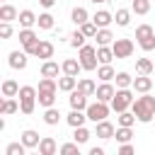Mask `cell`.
Here are the masks:
<instances>
[{
	"label": "cell",
	"mask_w": 155,
	"mask_h": 155,
	"mask_svg": "<svg viewBox=\"0 0 155 155\" xmlns=\"http://www.w3.org/2000/svg\"><path fill=\"white\" fill-rule=\"evenodd\" d=\"M56 150H58V145H56V140H53L51 136L41 138V143H39V155H56Z\"/></svg>",
	"instance_id": "ac0fdd59"
},
{
	"label": "cell",
	"mask_w": 155,
	"mask_h": 155,
	"mask_svg": "<svg viewBox=\"0 0 155 155\" xmlns=\"http://www.w3.org/2000/svg\"><path fill=\"white\" fill-rule=\"evenodd\" d=\"M15 111H19V104H17L12 97H5V102L0 104V114L7 116V114H15Z\"/></svg>",
	"instance_id": "4dcf8cb0"
},
{
	"label": "cell",
	"mask_w": 155,
	"mask_h": 155,
	"mask_svg": "<svg viewBox=\"0 0 155 155\" xmlns=\"http://www.w3.org/2000/svg\"><path fill=\"white\" fill-rule=\"evenodd\" d=\"M58 153H63V155H80V143H65V145L58 148Z\"/></svg>",
	"instance_id": "ee69618b"
},
{
	"label": "cell",
	"mask_w": 155,
	"mask_h": 155,
	"mask_svg": "<svg viewBox=\"0 0 155 155\" xmlns=\"http://www.w3.org/2000/svg\"><path fill=\"white\" fill-rule=\"evenodd\" d=\"M17 17H19V12H17L12 5L5 2V5L0 7V19H2V22H12V19H17Z\"/></svg>",
	"instance_id": "484cf974"
},
{
	"label": "cell",
	"mask_w": 155,
	"mask_h": 155,
	"mask_svg": "<svg viewBox=\"0 0 155 155\" xmlns=\"http://www.w3.org/2000/svg\"><path fill=\"white\" fill-rule=\"evenodd\" d=\"M68 102H70V109H87V94L85 92H80L78 87L70 92V97H68Z\"/></svg>",
	"instance_id": "8fae6325"
},
{
	"label": "cell",
	"mask_w": 155,
	"mask_h": 155,
	"mask_svg": "<svg viewBox=\"0 0 155 155\" xmlns=\"http://www.w3.org/2000/svg\"><path fill=\"white\" fill-rule=\"evenodd\" d=\"M131 10L136 15H148L150 12V0H133L131 2Z\"/></svg>",
	"instance_id": "e575fe53"
},
{
	"label": "cell",
	"mask_w": 155,
	"mask_h": 155,
	"mask_svg": "<svg viewBox=\"0 0 155 155\" xmlns=\"http://www.w3.org/2000/svg\"><path fill=\"white\" fill-rule=\"evenodd\" d=\"M19 44L24 46V51L29 56H36V46H39V36L31 27H22L19 29Z\"/></svg>",
	"instance_id": "8992f818"
},
{
	"label": "cell",
	"mask_w": 155,
	"mask_h": 155,
	"mask_svg": "<svg viewBox=\"0 0 155 155\" xmlns=\"http://www.w3.org/2000/svg\"><path fill=\"white\" fill-rule=\"evenodd\" d=\"M116 121H119V126H133L136 124V114L133 111H121Z\"/></svg>",
	"instance_id": "60d3db41"
},
{
	"label": "cell",
	"mask_w": 155,
	"mask_h": 155,
	"mask_svg": "<svg viewBox=\"0 0 155 155\" xmlns=\"http://www.w3.org/2000/svg\"><path fill=\"white\" fill-rule=\"evenodd\" d=\"M94 133L102 138V140H109V138H114V133H116V128H114V124L111 121H97V128H94Z\"/></svg>",
	"instance_id": "7c38bea8"
},
{
	"label": "cell",
	"mask_w": 155,
	"mask_h": 155,
	"mask_svg": "<svg viewBox=\"0 0 155 155\" xmlns=\"http://www.w3.org/2000/svg\"><path fill=\"white\" fill-rule=\"evenodd\" d=\"M97 58H99V63H111L116 56H114L111 46H97Z\"/></svg>",
	"instance_id": "cb8c5ba5"
},
{
	"label": "cell",
	"mask_w": 155,
	"mask_h": 155,
	"mask_svg": "<svg viewBox=\"0 0 155 155\" xmlns=\"http://www.w3.org/2000/svg\"><path fill=\"white\" fill-rule=\"evenodd\" d=\"M111 48H114L116 58H131L133 56V41L131 39H114Z\"/></svg>",
	"instance_id": "9c48e42d"
},
{
	"label": "cell",
	"mask_w": 155,
	"mask_h": 155,
	"mask_svg": "<svg viewBox=\"0 0 155 155\" xmlns=\"http://www.w3.org/2000/svg\"><path fill=\"white\" fill-rule=\"evenodd\" d=\"M85 39H87V36L78 29V31L70 34V46H73V48H82V46H85Z\"/></svg>",
	"instance_id": "ab89813d"
},
{
	"label": "cell",
	"mask_w": 155,
	"mask_h": 155,
	"mask_svg": "<svg viewBox=\"0 0 155 155\" xmlns=\"http://www.w3.org/2000/svg\"><path fill=\"white\" fill-rule=\"evenodd\" d=\"M97 29H99V27H97L92 19H87L85 24H80V31H82L87 39H94V36H97Z\"/></svg>",
	"instance_id": "8d00e7d4"
},
{
	"label": "cell",
	"mask_w": 155,
	"mask_h": 155,
	"mask_svg": "<svg viewBox=\"0 0 155 155\" xmlns=\"http://www.w3.org/2000/svg\"><path fill=\"white\" fill-rule=\"evenodd\" d=\"M61 68H63V73H65V75H75V78H78V73L82 70L80 61H75V58H65V61L61 63Z\"/></svg>",
	"instance_id": "ffe728a7"
},
{
	"label": "cell",
	"mask_w": 155,
	"mask_h": 155,
	"mask_svg": "<svg viewBox=\"0 0 155 155\" xmlns=\"http://www.w3.org/2000/svg\"><path fill=\"white\" fill-rule=\"evenodd\" d=\"M27 153V145L24 143H10L5 148V155H24Z\"/></svg>",
	"instance_id": "b9f144b4"
},
{
	"label": "cell",
	"mask_w": 155,
	"mask_h": 155,
	"mask_svg": "<svg viewBox=\"0 0 155 155\" xmlns=\"http://www.w3.org/2000/svg\"><path fill=\"white\" fill-rule=\"evenodd\" d=\"M90 155H104V148H97L94 145V148H90Z\"/></svg>",
	"instance_id": "7dc6e473"
},
{
	"label": "cell",
	"mask_w": 155,
	"mask_h": 155,
	"mask_svg": "<svg viewBox=\"0 0 155 155\" xmlns=\"http://www.w3.org/2000/svg\"><path fill=\"white\" fill-rule=\"evenodd\" d=\"M27 51H12L10 53V58H7V63H10V68H15V70H24L27 68Z\"/></svg>",
	"instance_id": "30bf717a"
},
{
	"label": "cell",
	"mask_w": 155,
	"mask_h": 155,
	"mask_svg": "<svg viewBox=\"0 0 155 155\" xmlns=\"http://www.w3.org/2000/svg\"><path fill=\"white\" fill-rule=\"evenodd\" d=\"M22 143H24L27 148H39L41 138H39V133H36V131L27 128V131H22Z\"/></svg>",
	"instance_id": "7402d4cb"
},
{
	"label": "cell",
	"mask_w": 155,
	"mask_h": 155,
	"mask_svg": "<svg viewBox=\"0 0 155 155\" xmlns=\"http://www.w3.org/2000/svg\"><path fill=\"white\" fill-rule=\"evenodd\" d=\"M116 87H131L133 85V78L128 75V73H116Z\"/></svg>",
	"instance_id": "7bdbcfd3"
},
{
	"label": "cell",
	"mask_w": 155,
	"mask_h": 155,
	"mask_svg": "<svg viewBox=\"0 0 155 155\" xmlns=\"http://www.w3.org/2000/svg\"><path fill=\"white\" fill-rule=\"evenodd\" d=\"M36 56L44 58V61L53 58V44H51V41H39V46H36Z\"/></svg>",
	"instance_id": "603a6c76"
},
{
	"label": "cell",
	"mask_w": 155,
	"mask_h": 155,
	"mask_svg": "<svg viewBox=\"0 0 155 155\" xmlns=\"http://www.w3.org/2000/svg\"><path fill=\"white\" fill-rule=\"evenodd\" d=\"M70 17H73V22H75L78 27H80V24H85V22L90 19V15H87V10H85V7H75V10L70 12Z\"/></svg>",
	"instance_id": "d6a6232c"
},
{
	"label": "cell",
	"mask_w": 155,
	"mask_h": 155,
	"mask_svg": "<svg viewBox=\"0 0 155 155\" xmlns=\"http://www.w3.org/2000/svg\"><path fill=\"white\" fill-rule=\"evenodd\" d=\"M90 136H92V133H90L85 126H78V128H75V133H73L75 143H80V145H82V143H87V140H90Z\"/></svg>",
	"instance_id": "74e56055"
},
{
	"label": "cell",
	"mask_w": 155,
	"mask_h": 155,
	"mask_svg": "<svg viewBox=\"0 0 155 155\" xmlns=\"http://www.w3.org/2000/svg\"><path fill=\"white\" fill-rule=\"evenodd\" d=\"M97 78H99L102 82H111V80L116 78V70H114L109 63H102V65L97 68Z\"/></svg>",
	"instance_id": "44dd1931"
},
{
	"label": "cell",
	"mask_w": 155,
	"mask_h": 155,
	"mask_svg": "<svg viewBox=\"0 0 155 155\" xmlns=\"http://www.w3.org/2000/svg\"><path fill=\"white\" fill-rule=\"evenodd\" d=\"M58 70H63V68H58V63H53V61H44V65H41L44 78H58Z\"/></svg>",
	"instance_id": "d4e9b609"
},
{
	"label": "cell",
	"mask_w": 155,
	"mask_h": 155,
	"mask_svg": "<svg viewBox=\"0 0 155 155\" xmlns=\"http://www.w3.org/2000/svg\"><path fill=\"white\" fill-rule=\"evenodd\" d=\"M131 104H133V92H131L128 87H116V94H114V99H111V109H114L116 114H121V111H126Z\"/></svg>",
	"instance_id": "277c9868"
},
{
	"label": "cell",
	"mask_w": 155,
	"mask_h": 155,
	"mask_svg": "<svg viewBox=\"0 0 155 155\" xmlns=\"http://www.w3.org/2000/svg\"><path fill=\"white\" fill-rule=\"evenodd\" d=\"M136 92H150V87H153V80L148 78V75H138V78H133V85H131Z\"/></svg>",
	"instance_id": "e0dca14e"
},
{
	"label": "cell",
	"mask_w": 155,
	"mask_h": 155,
	"mask_svg": "<svg viewBox=\"0 0 155 155\" xmlns=\"http://www.w3.org/2000/svg\"><path fill=\"white\" fill-rule=\"evenodd\" d=\"M136 39H138V46L143 51H153L155 48V29L150 24H140L136 29Z\"/></svg>",
	"instance_id": "5b68a950"
},
{
	"label": "cell",
	"mask_w": 155,
	"mask_h": 155,
	"mask_svg": "<svg viewBox=\"0 0 155 155\" xmlns=\"http://www.w3.org/2000/svg\"><path fill=\"white\" fill-rule=\"evenodd\" d=\"M65 121H68V126L78 128V126H85V121H87V114H85L82 109H73V111L65 116Z\"/></svg>",
	"instance_id": "5bb4252c"
},
{
	"label": "cell",
	"mask_w": 155,
	"mask_h": 155,
	"mask_svg": "<svg viewBox=\"0 0 155 155\" xmlns=\"http://www.w3.org/2000/svg\"><path fill=\"white\" fill-rule=\"evenodd\" d=\"M90 2H94V5H99V2H107V0H90Z\"/></svg>",
	"instance_id": "681fc988"
},
{
	"label": "cell",
	"mask_w": 155,
	"mask_h": 155,
	"mask_svg": "<svg viewBox=\"0 0 155 155\" xmlns=\"http://www.w3.org/2000/svg\"><path fill=\"white\" fill-rule=\"evenodd\" d=\"M94 94H97V99H99V102H111V99H114V94H116V90H114V85H111V82H102V85L97 87V92H94Z\"/></svg>",
	"instance_id": "4fadbf2b"
},
{
	"label": "cell",
	"mask_w": 155,
	"mask_h": 155,
	"mask_svg": "<svg viewBox=\"0 0 155 155\" xmlns=\"http://www.w3.org/2000/svg\"><path fill=\"white\" fill-rule=\"evenodd\" d=\"M19 111L22 114H34V107H36V99H39V90L31 87V85H24L19 87Z\"/></svg>",
	"instance_id": "3957f363"
},
{
	"label": "cell",
	"mask_w": 155,
	"mask_h": 155,
	"mask_svg": "<svg viewBox=\"0 0 155 155\" xmlns=\"http://www.w3.org/2000/svg\"><path fill=\"white\" fill-rule=\"evenodd\" d=\"M114 136H116V140H119V143H128V140L133 138V131H131V126H119Z\"/></svg>",
	"instance_id": "836d02e7"
},
{
	"label": "cell",
	"mask_w": 155,
	"mask_h": 155,
	"mask_svg": "<svg viewBox=\"0 0 155 155\" xmlns=\"http://www.w3.org/2000/svg\"><path fill=\"white\" fill-rule=\"evenodd\" d=\"M85 114H87V119L90 121H104L107 116H109V102H94V104H87V109H85Z\"/></svg>",
	"instance_id": "ba28073f"
},
{
	"label": "cell",
	"mask_w": 155,
	"mask_h": 155,
	"mask_svg": "<svg viewBox=\"0 0 155 155\" xmlns=\"http://www.w3.org/2000/svg\"><path fill=\"white\" fill-rule=\"evenodd\" d=\"M131 153H133V145H131V143H121L119 155H131Z\"/></svg>",
	"instance_id": "bcb514c9"
},
{
	"label": "cell",
	"mask_w": 155,
	"mask_h": 155,
	"mask_svg": "<svg viewBox=\"0 0 155 155\" xmlns=\"http://www.w3.org/2000/svg\"><path fill=\"white\" fill-rule=\"evenodd\" d=\"M92 22H94V24L102 29V27H109V24L114 22V15H111V12H107V10H99V12H94Z\"/></svg>",
	"instance_id": "d6986e66"
},
{
	"label": "cell",
	"mask_w": 155,
	"mask_h": 155,
	"mask_svg": "<svg viewBox=\"0 0 155 155\" xmlns=\"http://www.w3.org/2000/svg\"><path fill=\"white\" fill-rule=\"evenodd\" d=\"M131 111L136 114V119H138L140 124H150L153 116H155V97H150L148 92H143L138 99H133Z\"/></svg>",
	"instance_id": "6da1fadb"
},
{
	"label": "cell",
	"mask_w": 155,
	"mask_h": 155,
	"mask_svg": "<svg viewBox=\"0 0 155 155\" xmlns=\"http://www.w3.org/2000/svg\"><path fill=\"white\" fill-rule=\"evenodd\" d=\"M17 19H19V24H22V27H34V24H36V19H39V17H36V15H34V12H31V10H22V12H19V17H17Z\"/></svg>",
	"instance_id": "4316f807"
},
{
	"label": "cell",
	"mask_w": 155,
	"mask_h": 155,
	"mask_svg": "<svg viewBox=\"0 0 155 155\" xmlns=\"http://www.w3.org/2000/svg\"><path fill=\"white\" fill-rule=\"evenodd\" d=\"M114 22H116L119 27H128V22H131V10H116Z\"/></svg>",
	"instance_id": "d590c367"
},
{
	"label": "cell",
	"mask_w": 155,
	"mask_h": 155,
	"mask_svg": "<svg viewBox=\"0 0 155 155\" xmlns=\"http://www.w3.org/2000/svg\"><path fill=\"white\" fill-rule=\"evenodd\" d=\"M36 24H39V29H53V15H48V12L39 15Z\"/></svg>",
	"instance_id": "f35d334b"
},
{
	"label": "cell",
	"mask_w": 155,
	"mask_h": 155,
	"mask_svg": "<svg viewBox=\"0 0 155 155\" xmlns=\"http://www.w3.org/2000/svg\"><path fill=\"white\" fill-rule=\"evenodd\" d=\"M97 63H99L97 48L90 46V44H85L80 48V65H82V70H97Z\"/></svg>",
	"instance_id": "52a82bcc"
},
{
	"label": "cell",
	"mask_w": 155,
	"mask_h": 155,
	"mask_svg": "<svg viewBox=\"0 0 155 155\" xmlns=\"http://www.w3.org/2000/svg\"><path fill=\"white\" fill-rule=\"evenodd\" d=\"M78 87V78L75 75H65L63 73V78H58V90L61 92H73Z\"/></svg>",
	"instance_id": "2e32d148"
},
{
	"label": "cell",
	"mask_w": 155,
	"mask_h": 155,
	"mask_svg": "<svg viewBox=\"0 0 155 155\" xmlns=\"http://www.w3.org/2000/svg\"><path fill=\"white\" fill-rule=\"evenodd\" d=\"M78 90H80V92H85L87 97H92V94L97 92V85H94L92 80H87V78H82V80H78Z\"/></svg>",
	"instance_id": "f1b7e54d"
},
{
	"label": "cell",
	"mask_w": 155,
	"mask_h": 155,
	"mask_svg": "<svg viewBox=\"0 0 155 155\" xmlns=\"http://www.w3.org/2000/svg\"><path fill=\"white\" fill-rule=\"evenodd\" d=\"M12 36V24L10 22H2L0 24V39H10Z\"/></svg>",
	"instance_id": "f6af8a7d"
},
{
	"label": "cell",
	"mask_w": 155,
	"mask_h": 155,
	"mask_svg": "<svg viewBox=\"0 0 155 155\" xmlns=\"http://www.w3.org/2000/svg\"><path fill=\"white\" fill-rule=\"evenodd\" d=\"M94 41H97V46H111L114 44V34L109 31V27H102V29H97Z\"/></svg>",
	"instance_id": "9a60e30c"
},
{
	"label": "cell",
	"mask_w": 155,
	"mask_h": 155,
	"mask_svg": "<svg viewBox=\"0 0 155 155\" xmlns=\"http://www.w3.org/2000/svg\"><path fill=\"white\" fill-rule=\"evenodd\" d=\"M19 94V85L15 80H5L2 82V97H17Z\"/></svg>",
	"instance_id": "f546056e"
},
{
	"label": "cell",
	"mask_w": 155,
	"mask_h": 155,
	"mask_svg": "<svg viewBox=\"0 0 155 155\" xmlns=\"http://www.w3.org/2000/svg\"><path fill=\"white\" fill-rule=\"evenodd\" d=\"M56 92H58V80L56 78H44L39 80V104L41 107H53L56 104Z\"/></svg>",
	"instance_id": "7a4b0ae2"
},
{
	"label": "cell",
	"mask_w": 155,
	"mask_h": 155,
	"mask_svg": "<svg viewBox=\"0 0 155 155\" xmlns=\"http://www.w3.org/2000/svg\"><path fill=\"white\" fill-rule=\"evenodd\" d=\"M39 2H41V5H44V7H46V10H48V7H53V5H56V0H39Z\"/></svg>",
	"instance_id": "c3c4849f"
},
{
	"label": "cell",
	"mask_w": 155,
	"mask_h": 155,
	"mask_svg": "<svg viewBox=\"0 0 155 155\" xmlns=\"http://www.w3.org/2000/svg\"><path fill=\"white\" fill-rule=\"evenodd\" d=\"M58 119H61V111H58L56 107H48V109L44 111V124H48V126H56V124H58Z\"/></svg>",
	"instance_id": "1f68e13d"
},
{
	"label": "cell",
	"mask_w": 155,
	"mask_h": 155,
	"mask_svg": "<svg viewBox=\"0 0 155 155\" xmlns=\"http://www.w3.org/2000/svg\"><path fill=\"white\" fill-rule=\"evenodd\" d=\"M136 73L138 75H150L153 73V61L150 58H138L136 61Z\"/></svg>",
	"instance_id": "83f0119b"
}]
</instances>
